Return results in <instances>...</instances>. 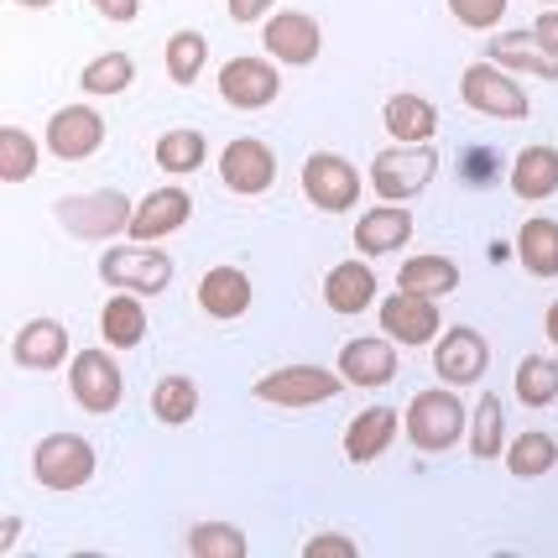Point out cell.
<instances>
[{
  "mask_svg": "<svg viewBox=\"0 0 558 558\" xmlns=\"http://www.w3.org/2000/svg\"><path fill=\"white\" fill-rule=\"evenodd\" d=\"M438 172V151L428 142H397L387 146V151H376V162H371V189L387 198V204H408V198H417L428 183H434Z\"/></svg>",
  "mask_w": 558,
  "mask_h": 558,
  "instance_id": "1",
  "label": "cell"
},
{
  "mask_svg": "<svg viewBox=\"0 0 558 558\" xmlns=\"http://www.w3.org/2000/svg\"><path fill=\"white\" fill-rule=\"evenodd\" d=\"M402 423H408V438L423 454H444V449L460 444V434H470V417H464L454 391H417Z\"/></svg>",
  "mask_w": 558,
  "mask_h": 558,
  "instance_id": "2",
  "label": "cell"
},
{
  "mask_svg": "<svg viewBox=\"0 0 558 558\" xmlns=\"http://www.w3.org/2000/svg\"><path fill=\"white\" fill-rule=\"evenodd\" d=\"M340 381L344 376L324 371V365H282V371H267L251 387V397L267 408H318V402L340 397Z\"/></svg>",
  "mask_w": 558,
  "mask_h": 558,
  "instance_id": "3",
  "label": "cell"
},
{
  "mask_svg": "<svg viewBox=\"0 0 558 558\" xmlns=\"http://www.w3.org/2000/svg\"><path fill=\"white\" fill-rule=\"evenodd\" d=\"M131 219H136V209L125 204V194H110V189L63 198V204H58V225H63L69 235H78V241H110V235H131Z\"/></svg>",
  "mask_w": 558,
  "mask_h": 558,
  "instance_id": "4",
  "label": "cell"
},
{
  "mask_svg": "<svg viewBox=\"0 0 558 558\" xmlns=\"http://www.w3.org/2000/svg\"><path fill=\"white\" fill-rule=\"evenodd\" d=\"M32 475L48 490H84L95 481V449L78 434H52L32 454Z\"/></svg>",
  "mask_w": 558,
  "mask_h": 558,
  "instance_id": "5",
  "label": "cell"
},
{
  "mask_svg": "<svg viewBox=\"0 0 558 558\" xmlns=\"http://www.w3.org/2000/svg\"><path fill=\"white\" fill-rule=\"evenodd\" d=\"M460 95L475 116H490V121H527V110H533L501 63H470L460 78Z\"/></svg>",
  "mask_w": 558,
  "mask_h": 558,
  "instance_id": "6",
  "label": "cell"
},
{
  "mask_svg": "<svg viewBox=\"0 0 558 558\" xmlns=\"http://www.w3.org/2000/svg\"><path fill=\"white\" fill-rule=\"evenodd\" d=\"M99 277H105L116 292H162L172 282V262L162 251H151L146 241L110 245L105 262H99Z\"/></svg>",
  "mask_w": 558,
  "mask_h": 558,
  "instance_id": "7",
  "label": "cell"
},
{
  "mask_svg": "<svg viewBox=\"0 0 558 558\" xmlns=\"http://www.w3.org/2000/svg\"><path fill=\"white\" fill-rule=\"evenodd\" d=\"M361 172L350 168L344 157H335V151H314L308 162H303V194H308V204L314 209H324V215H344V209H355L361 204Z\"/></svg>",
  "mask_w": 558,
  "mask_h": 558,
  "instance_id": "8",
  "label": "cell"
},
{
  "mask_svg": "<svg viewBox=\"0 0 558 558\" xmlns=\"http://www.w3.org/2000/svg\"><path fill=\"white\" fill-rule=\"evenodd\" d=\"M69 391L84 413H116L121 408V365L105 350H78L69 365Z\"/></svg>",
  "mask_w": 558,
  "mask_h": 558,
  "instance_id": "9",
  "label": "cell"
},
{
  "mask_svg": "<svg viewBox=\"0 0 558 558\" xmlns=\"http://www.w3.org/2000/svg\"><path fill=\"white\" fill-rule=\"evenodd\" d=\"M490 365V344L481 329H444L438 335V350H434V371L438 381H449V387H475L481 376H486Z\"/></svg>",
  "mask_w": 558,
  "mask_h": 558,
  "instance_id": "10",
  "label": "cell"
},
{
  "mask_svg": "<svg viewBox=\"0 0 558 558\" xmlns=\"http://www.w3.org/2000/svg\"><path fill=\"white\" fill-rule=\"evenodd\" d=\"M219 183H225L230 194H241V198L267 194L271 183H277V157H271V146L251 142V136L230 142L225 146V157H219Z\"/></svg>",
  "mask_w": 558,
  "mask_h": 558,
  "instance_id": "11",
  "label": "cell"
},
{
  "mask_svg": "<svg viewBox=\"0 0 558 558\" xmlns=\"http://www.w3.org/2000/svg\"><path fill=\"white\" fill-rule=\"evenodd\" d=\"M99 142H105V121H99V110H89V105H63L48 121V131H43V146H48L58 162H84V157L99 151Z\"/></svg>",
  "mask_w": 558,
  "mask_h": 558,
  "instance_id": "12",
  "label": "cell"
},
{
  "mask_svg": "<svg viewBox=\"0 0 558 558\" xmlns=\"http://www.w3.org/2000/svg\"><path fill=\"white\" fill-rule=\"evenodd\" d=\"M381 329H387V340H397V344H428V340H438L434 298L397 288L391 298H381Z\"/></svg>",
  "mask_w": 558,
  "mask_h": 558,
  "instance_id": "13",
  "label": "cell"
},
{
  "mask_svg": "<svg viewBox=\"0 0 558 558\" xmlns=\"http://www.w3.org/2000/svg\"><path fill=\"white\" fill-rule=\"evenodd\" d=\"M277 89H282V78H277L267 58H230L219 69V95L230 99L235 110H267Z\"/></svg>",
  "mask_w": 558,
  "mask_h": 558,
  "instance_id": "14",
  "label": "cell"
},
{
  "mask_svg": "<svg viewBox=\"0 0 558 558\" xmlns=\"http://www.w3.org/2000/svg\"><path fill=\"white\" fill-rule=\"evenodd\" d=\"M189 215H194V198L183 194L178 183H168V189H157V194H146L142 204H136V219H131V241H168L172 230H183L189 225Z\"/></svg>",
  "mask_w": 558,
  "mask_h": 558,
  "instance_id": "15",
  "label": "cell"
},
{
  "mask_svg": "<svg viewBox=\"0 0 558 558\" xmlns=\"http://www.w3.org/2000/svg\"><path fill=\"white\" fill-rule=\"evenodd\" d=\"M324 48V32L308 11H282V16H271L267 22V52L271 58H282L288 69H308Z\"/></svg>",
  "mask_w": 558,
  "mask_h": 558,
  "instance_id": "16",
  "label": "cell"
},
{
  "mask_svg": "<svg viewBox=\"0 0 558 558\" xmlns=\"http://www.w3.org/2000/svg\"><path fill=\"white\" fill-rule=\"evenodd\" d=\"M11 361L22 365V371H52V365H63L69 361V329L58 318H32L11 340Z\"/></svg>",
  "mask_w": 558,
  "mask_h": 558,
  "instance_id": "17",
  "label": "cell"
},
{
  "mask_svg": "<svg viewBox=\"0 0 558 558\" xmlns=\"http://www.w3.org/2000/svg\"><path fill=\"white\" fill-rule=\"evenodd\" d=\"M397 340H376V335H361L340 350V376L350 387H387L397 376Z\"/></svg>",
  "mask_w": 558,
  "mask_h": 558,
  "instance_id": "18",
  "label": "cell"
},
{
  "mask_svg": "<svg viewBox=\"0 0 558 558\" xmlns=\"http://www.w3.org/2000/svg\"><path fill=\"white\" fill-rule=\"evenodd\" d=\"M397 428H402V417L391 413V408H365V413L350 417V428H344V460L350 464H371L381 460L391 449V438H397Z\"/></svg>",
  "mask_w": 558,
  "mask_h": 558,
  "instance_id": "19",
  "label": "cell"
},
{
  "mask_svg": "<svg viewBox=\"0 0 558 558\" xmlns=\"http://www.w3.org/2000/svg\"><path fill=\"white\" fill-rule=\"evenodd\" d=\"M408 241H413V215L402 204H381V209L361 215V225H355V251L361 256H391Z\"/></svg>",
  "mask_w": 558,
  "mask_h": 558,
  "instance_id": "20",
  "label": "cell"
},
{
  "mask_svg": "<svg viewBox=\"0 0 558 558\" xmlns=\"http://www.w3.org/2000/svg\"><path fill=\"white\" fill-rule=\"evenodd\" d=\"M198 308L209 318H241L251 308V277L241 267H209L198 277Z\"/></svg>",
  "mask_w": 558,
  "mask_h": 558,
  "instance_id": "21",
  "label": "cell"
},
{
  "mask_svg": "<svg viewBox=\"0 0 558 558\" xmlns=\"http://www.w3.org/2000/svg\"><path fill=\"white\" fill-rule=\"evenodd\" d=\"M324 303H329L335 314H365V308L376 303V271L365 267V262L329 267V277H324Z\"/></svg>",
  "mask_w": 558,
  "mask_h": 558,
  "instance_id": "22",
  "label": "cell"
},
{
  "mask_svg": "<svg viewBox=\"0 0 558 558\" xmlns=\"http://www.w3.org/2000/svg\"><path fill=\"white\" fill-rule=\"evenodd\" d=\"M381 125H387L391 142H408V146L434 142L438 110H434V99H423V95H391L387 110H381Z\"/></svg>",
  "mask_w": 558,
  "mask_h": 558,
  "instance_id": "23",
  "label": "cell"
},
{
  "mask_svg": "<svg viewBox=\"0 0 558 558\" xmlns=\"http://www.w3.org/2000/svg\"><path fill=\"white\" fill-rule=\"evenodd\" d=\"M486 58H496L501 69H522V73H537V78H558V58L548 52V43L537 37L533 26L527 32H507L496 37L486 48Z\"/></svg>",
  "mask_w": 558,
  "mask_h": 558,
  "instance_id": "24",
  "label": "cell"
},
{
  "mask_svg": "<svg viewBox=\"0 0 558 558\" xmlns=\"http://www.w3.org/2000/svg\"><path fill=\"white\" fill-rule=\"evenodd\" d=\"M99 335L110 350H136L146 340V308L142 292H116L105 308H99Z\"/></svg>",
  "mask_w": 558,
  "mask_h": 558,
  "instance_id": "25",
  "label": "cell"
},
{
  "mask_svg": "<svg viewBox=\"0 0 558 558\" xmlns=\"http://www.w3.org/2000/svg\"><path fill=\"white\" fill-rule=\"evenodd\" d=\"M511 194L527 198V204L558 194V151L554 146H527V151L511 162Z\"/></svg>",
  "mask_w": 558,
  "mask_h": 558,
  "instance_id": "26",
  "label": "cell"
},
{
  "mask_svg": "<svg viewBox=\"0 0 558 558\" xmlns=\"http://www.w3.org/2000/svg\"><path fill=\"white\" fill-rule=\"evenodd\" d=\"M397 288L423 292V298H444V292L460 288V267L449 256H413L397 267Z\"/></svg>",
  "mask_w": 558,
  "mask_h": 558,
  "instance_id": "27",
  "label": "cell"
},
{
  "mask_svg": "<svg viewBox=\"0 0 558 558\" xmlns=\"http://www.w3.org/2000/svg\"><path fill=\"white\" fill-rule=\"evenodd\" d=\"M517 256L533 277H558V225L554 219H527L517 230Z\"/></svg>",
  "mask_w": 558,
  "mask_h": 558,
  "instance_id": "28",
  "label": "cell"
},
{
  "mask_svg": "<svg viewBox=\"0 0 558 558\" xmlns=\"http://www.w3.org/2000/svg\"><path fill=\"white\" fill-rule=\"evenodd\" d=\"M517 397L527 408L558 402V355H527V361L517 365Z\"/></svg>",
  "mask_w": 558,
  "mask_h": 558,
  "instance_id": "29",
  "label": "cell"
},
{
  "mask_svg": "<svg viewBox=\"0 0 558 558\" xmlns=\"http://www.w3.org/2000/svg\"><path fill=\"white\" fill-rule=\"evenodd\" d=\"M37 142L22 125H0V183H26L37 172Z\"/></svg>",
  "mask_w": 558,
  "mask_h": 558,
  "instance_id": "30",
  "label": "cell"
},
{
  "mask_svg": "<svg viewBox=\"0 0 558 558\" xmlns=\"http://www.w3.org/2000/svg\"><path fill=\"white\" fill-rule=\"evenodd\" d=\"M501 434H507V413H501V397H481V408L470 417V454L475 460H496L501 454Z\"/></svg>",
  "mask_w": 558,
  "mask_h": 558,
  "instance_id": "31",
  "label": "cell"
},
{
  "mask_svg": "<svg viewBox=\"0 0 558 558\" xmlns=\"http://www.w3.org/2000/svg\"><path fill=\"white\" fill-rule=\"evenodd\" d=\"M558 460V444L548 434H522V438H511V449H507V464H511V475H522V481H537V475H548Z\"/></svg>",
  "mask_w": 558,
  "mask_h": 558,
  "instance_id": "32",
  "label": "cell"
},
{
  "mask_svg": "<svg viewBox=\"0 0 558 558\" xmlns=\"http://www.w3.org/2000/svg\"><path fill=\"white\" fill-rule=\"evenodd\" d=\"M131 78H136V63H131L125 52H99L95 63L78 73V89H84V95H121Z\"/></svg>",
  "mask_w": 558,
  "mask_h": 558,
  "instance_id": "33",
  "label": "cell"
},
{
  "mask_svg": "<svg viewBox=\"0 0 558 558\" xmlns=\"http://www.w3.org/2000/svg\"><path fill=\"white\" fill-rule=\"evenodd\" d=\"M151 413L162 423H189L198 413V387L189 376H162L157 391H151Z\"/></svg>",
  "mask_w": 558,
  "mask_h": 558,
  "instance_id": "34",
  "label": "cell"
},
{
  "mask_svg": "<svg viewBox=\"0 0 558 558\" xmlns=\"http://www.w3.org/2000/svg\"><path fill=\"white\" fill-rule=\"evenodd\" d=\"M204 151H209V142H204L198 131H168V136L157 142V168L194 172V168H204Z\"/></svg>",
  "mask_w": 558,
  "mask_h": 558,
  "instance_id": "35",
  "label": "cell"
},
{
  "mask_svg": "<svg viewBox=\"0 0 558 558\" xmlns=\"http://www.w3.org/2000/svg\"><path fill=\"white\" fill-rule=\"evenodd\" d=\"M189 554L194 558H241L245 554V533L230 522H198L189 533Z\"/></svg>",
  "mask_w": 558,
  "mask_h": 558,
  "instance_id": "36",
  "label": "cell"
},
{
  "mask_svg": "<svg viewBox=\"0 0 558 558\" xmlns=\"http://www.w3.org/2000/svg\"><path fill=\"white\" fill-rule=\"evenodd\" d=\"M204 58H209V43L198 32H178L168 43V78L172 84H194L204 73Z\"/></svg>",
  "mask_w": 558,
  "mask_h": 558,
  "instance_id": "37",
  "label": "cell"
},
{
  "mask_svg": "<svg viewBox=\"0 0 558 558\" xmlns=\"http://www.w3.org/2000/svg\"><path fill=\"white\" fill-rule=\"evenodd\" d=\"M449 11H454L470 32H490V26L507 16V0H449Z\"/></svg>",
  "mask_w": 558,
  "mask_h": 558,
  "instance_id": "38",
  "label": "cell"
},
{
  "mask_svg": "<svg viewBox=\"0 0 558 558\" xmlns=\"http://www.w3.org/2000/svg\"><path fill=\"white\" fill-rule=\"evenodd\" d=\"M303 554L308 558H324V554H340V558H355L361 548H355V537H344V533H318L303 543Z\"/></svg>",
  "mask_w": 558,
  "mask_h": 558,
  "instance_id": "39",
  "label": "cell"
},
{
  "mask_svg": "<svg viewBox=\"0 0 558 558\" xmlns=\"http://www.w3.org/2000/svg\"><path fill=\"white\" fill-rule=\"evenodd\" d=\"M105 22H136V11H142V0H89Z\"/></svg>",
  "mask_w": 558,
  "mask_h": 558,
  "instance_id": "40",
  "label": "cell"
},
{
  "mask_svg": "<svg viewBox=\"0 0 558 558\" xmlns=\"http://www.w3.org/2000/svg\"><path fill=\"white\" fill-rule=\"evenodd\" d=\"M271 0H230V16L235 22H256V16H267Z\"/></svg>",
  "mask_w": 558,
  "mask_h": 558,
  "instance_id": "41",
  "label": "cell"
},
{
  "mask_svg": "<svg viewBox=\"0 0 558 558\" xmlns=\"http://www.w3.org/2000/svg\"><path fill=\"white\" fill-rule=\"evenodd\" d=\"M533 32H537V37H543V43H548V52H554V58H558V11H554V16H537V26H533Z\"/></svg>",
  "mask_w": 558,
  "mask_h": 558,
  "instance_id": "42",
  "label": "cell"
},
{
  "mask_svg": "<svg viewBox=\"0 0 558 558\" xmlns=\"http://www.w3.org/2000/svg\"><path fill=\"white\" fill-rule=\"evenodd\" d=\"M16 533H22V522H16V517H5V527H0V558L11 554V543H16Z\"/></svg>",
  "mask_w": 558,
  "mask_h": 558,
  "instance_id": "43",
  "label": "cell"
},
{
  "mask_svg": "<svg viewBox=\"0 0 558 558\" xmlns=\"http://www.w3.org/2000/svg\"><path fill=\"white\" fill-rule=\"evenodd\" d=\"M548 340L558 344V303H554V308H548Z\"/></svg>",
  "mask_w": 558,
  "mask_h": 558,
  "instance_id": "44",
  "label": "cell"
},
{
  "mask_svg": "<svg viewBox=\"0 0 558 558\" xmlns=\"http://www.w3.org/2000/svg\"><path fill=\"white\" fill-rule=\"evenodd\" d=\"M16 5H32V11H43V5H52V0H16Z\"/></svg>",
  "mask_w": 558,
  "mask_h": 558,
  "instance_id": "45",
  "label": "cell"
},
{
  "mask_svg": "<svg viewBox=\"0 0 558 558\" xmlns=\"http://www.w3.org/2000/svg\"><path fill=\"white\" fill-rule=\"evenodd\" d=\"M543 5H554V0H543Z\"/></svg>",
  "mask_w": 558,
  "mask_h": 558,
  "instance_id": "46",
  "label": "cell"
}]
</instances>
